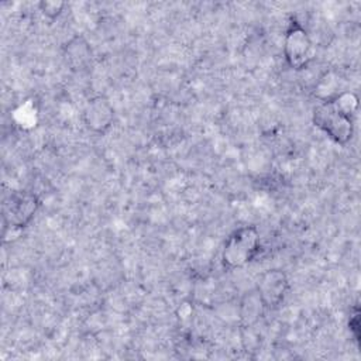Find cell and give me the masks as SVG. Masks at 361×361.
I'll return each mask as SVG.
<instances>
[{
    "instance_id": "1",
    "label": "cell",
    "mask_w": 361,
    "mask_h": 361,
    "mask_svg": "<svg viewBox=\"0 0 361 361\" xmlns=\"http://www.w3.org/2000/svg\"><path fill=\"white\" fill-rule=\"evenodd\" d=\"M261 248L259 233L255 226H241L235 228L224 241L221 262L226 268H243L250 264Z\"/></svg>"
},
{
    "instance_id": "2",
    "label": "cell",
    "mask_w": 361,
    "mask_h": 361,
    "mask_svg": "<svg viewBox=\"0 0 361 361\" xmlns=\"http://www.w3.org/2000/svg\"><path fill=\"white\" fill-rule=\"evenodd\" d=\"M313 123L330 140L345 145L354 134V120L340 110L331 102L320 103L313 111Z\"/></svg>"
},
{
    "instance_id": "3",
    "label": "cell",
    "mask_w": 361,
    "mask_h": 361,
    "mask_svg": "<svg viewBox=\"0 0 361 361\" xmlns=\"http://www.w3.org/2000/svg\"><path fill=\"white\" fill-rule=\"evenodd\" d=\"M39 204V199L31 192L16 190L10 193L3 204L4 230L11 228L20 231L27 227L35 217Z\"/></svg>"
},
{
    "instance_id": "4",
    "label": "cell",
    "mask_w": 361,
    "mask_h": 361,
    "mask_svg": "<svg viewBox=\"0 0 361 361\" xmlns=\"http://www.w3.org/2000/svg\"><path fill=\"white\" fill-rule=\"evenodd\" d=\"M283 55L288 65L293 69L305 68L313 56L312 38L296 20H292L285 31Z\"/></svg>"
},
{
    "instance_id": "5",
    "label": "cell",
    "mask_w": 361,
    "mask_h": 361,
    "mask_svg": "<svg viewBox=\"0 0 361 361\" xmlns=\"http://www.w3.org/2000/svg\"><path fill=\"white\" fill-rule=\"evenodd\" d=\"M254 288L259 293L267 309H276L286 298L289 279L282 269L272 268L264 271L258 276Z\"/></svg>"
},
{
    "instance_id": "6",
    "label": "cell",
    "mask_w": 361,
    "mask_h": 361,
    "mask_svg": "<svg viewBox=\"0 0 361 361\" xmlns=\"http://www.w3.org/2000/svg\"><path fill=\"white\" fill-rule=\"evenodd\" d=\"M114 107L104 96L92 97L82 110L85 127L94 134H104L114 123Z\"/></svg>"
},
{
    "instance_id": "7",
    "label": "cell",
    "mask_w": 361,
    "mask_h": 361,
    "mask_svg": "<svg viewBox=\"0 0 361 361\" xmlns=\"http://www.w3.org/2000/svg\"><path fill=\"white\" fill-rule=\"evenodd\" d=\"M267 307L259 296V293L257 292L255 288L247 290L237 306V312H238V319L241 323V327L245 329H251L254 327L264 316Z\"/></svg>"
},
{
    "instance_id": "8",
    "label": "cell",
    "mask_w": 361,
    "mask_h": 361,
    "mask_svg": "<svg viewBox=\"0 0 361 361\" xmlns=\"http://www.w3.org/2000/svg\"><path fill=\"white\" fill-rule=\"evenodd\" d=\"M63 55L72 69H82L92 58V49L89 42L83 37L71 38L63 47Z\"/></svg>"
},
{
    "instance_id": "9",
    "label": "cell",
    "mask_w": 361,
    "mask_h": 361,
    "mask_svg": "<svg viewBox=\"0 0 361 361\" xmlns=\"http://www.w3.org/2000/svg\"><path fill=\"white\" fill-rule=\"evenodd\" d=\"M340 93V79L333 71H326L320 75L314 85V96L320 103L333 100Z\"/></svg>"
},
{
    "instance_id": "10",
    "label": "cell",
    "mask_w": 361,
    "mask_h": 361,
    "mask_svg": "<svg viewBox=\"0 0 361 361\" xmlns=\"http://www.w3.org/2000/svg\"><path fill=\"white\" fill-rule=\"evenodd\" d=\"M337 110H340L343 114L348 116V117H354L357 110H358V96L353 92H347L343 90L340 92L333 100H330Z\"/></svg>"
},
{
    "instance_id": "11",
    "label": "cell",
    "mask_w": 361,
    "mask_h": 361,
    "mask_svg": "<svg viewBox=\"0 0 361 361\" xmlns=\"http://www.w3.org/2000/svg\"><path fill=\"white\" fill-rule=\"evenodd\" d=\"M66 7L65 1L61 0H42L38 3V8L44 17L48 20H55L58 18Z\"/></svg>"
},
{
    "instance_id": "12",
    "label": "cell",
    "mask_w": 361,
    "mask_h": 361,
    "mask_svg": "<svg viewBox=\"0 0 361 361\" xmlns=\"http://www.w3.org/2000/svg\"><path fill=\"white\" fill-rule=\"evenodd\" d=\"M348 329H350V334L353 336V338L357 343H360V310H358V307H355V312L350 316Z\"/></svg>"
}]
</instances>
